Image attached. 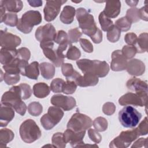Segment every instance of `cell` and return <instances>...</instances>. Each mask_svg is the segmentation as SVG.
Instances as JSON below:
<instances>
[{
  "label": "cell",
  "instance_id": "13",
  "mask_svg": "<svg viewBox=\"0 0 148 148\" xmlns=\"http://www.w3.org/2000/svg\"><path fill=\"white\" fill-rule=\"evenodd\" d=\"M51 103L56 106L62 109L65 111H68L73 109L76 106L75 99L70 96H65L62 94H56L52 96L50 99Z\"/></svg>",
  "mask_w": 148,
  "mask_h": 148
},
{
  "label": "cell",
  "instance_id": "36",
  "mask_svg": "<svg viewBox=\"0 0 148 148\" xmlns=\"http://www.w3.org/2000/svg\"><path fill=\"white\" fill-rule=\"evenodd\" d=\"M28 113L33 116H39L43 110V107L42 105L38 102H32L30 103L27 108Z\"/></svg>",
  "mask_w": 148,
  "mask_h": 148
},
{
  "label": "cell",
  "instance_id": "38",
  "mask_svg": "<svg viewBox=\"0 0 148 148\" xmlns=\"http://www.w3.org/2000/svg\"><path fill=\"white\" fill-rule=\"evenodd\" d=\"M52 144L56 147L64 148L66 146V142L64 138V135L61 132L55 133L52 136Z\"/></svg>",
  "mask_w": 148,
  "mask_h": 148
},
{
  "label": "cell",
  "instance_id": "3",
  "mask_svg": "<svg viewBox=\"0 0 148 148\" xmlns=\"http://www.w3.org/2000/svg\"><path fill=\"white\" fill-rule=\"evenodd\" d=\"M76 64L83 73H91L98 77L106 76L109 71V65L105 61L81 59L76 61Z\"/></svg>",
  "mask_w": 148,
  "mask_h": 148
},
{
  "label": "cell",
  "instance_id": "23",
  "mask_svg": "<svg viewBox=\"0 0 148 148\" xmlns=\"http://www.w3.org/2000/svg\"><path fill=\"white\" fill-rule=\"evenodd\" d=\"M17 50L1 48L0 51V62L2 64L7 65L17 58Z\"/></svg>",
  "mask_w": 148,
  "mask_h": 148
},
{
  "label": "cell",
  "instance_id": "34",
  "mask_svg": "<svg viewBox=\"0 0 148 148\" xmlns=\"http://www.w3.org/2000/svg\"><path fill=\"white\" fill-rule=\"evenodd\" d=\"M92 125L95 130L99 132H102L108 128V123L105 118L102 117H98L94 119Z\"/></svg>",
  "mask_w": 148,
  "mask_h": 148
},
{
  "label": "cell",
  "instance_id": "2",
  "mask_svg": "<svg viewBox=\"0 0 148 148\" xmlns=\"http://www.w3.org/2000/svg\"><path fill=\"white\" fill-rule=\"evenodd\" d=\"M22 99L19 85L14 86L2 95L1 103L13 108L17 113L24 116L26 112L27 106Z\"/></svg>",
  "mask_w": 148,
  "mask_h": 148
},
{
  "label": "cell",
  "instance_id": "20",
  "mask_svg": "<svg viewBox=\"0 0 148 148\" xmlns=\"http://www.w3.org/2000/svg\"><path fill=\"white\" fill-rule=\"evenodd\" d=\"M98 77L95 75L86 73H84L83 76L80 74L75 79V82L80 87H88V86H94L97 84L98 83Z\"/></svg>",
  "mask_w": 148,
  "mask_h": 148
},
{
  "label": "cell",
  "instance_id": "42",
  "mask_svg": "<svg viewBox=\"0 0 148 148\" xmlns=\"http://www.w3.org/2000/svg\"><path fill=\"white\" fill-rule=\"evenodd\" d=\"M64 82V80L62 79L56 78L51 81L50 83V88L53 92H62V88Z\"/></svg>",
  "mask_w": 148,
  "mask_h": 148
},
{
  "label": "cell",
  "instance_id": "48",
  "mask_svg": "<svg viewBox=\"0 0 148 148\" xmlns=\"http://www.w3.org/2000/svg\"><path fill=\"white\" fill-rule=\"evenodd\" d=\"M31 53L28 49L26 47H21L17 50V58L21 60L28 61L30 58Z\"/></svg>",
  "mask_w": 148,
  "mask_h": 148
},
{
  "label": "cell",
  "instance_id": "15",
  "mask_svg": "<svg viewBox=\"0 0 148 148\" xmlns=\"http://www.w3.org/2000/svg\"><path fill=\"white\" fill-rule=\"evenodd\" d=\"M86 131L75 132L68 128L64 132V138L65 142L69 143L72 147H82L84 144L83 139L85 135Z\"/></svg>",
  "mask_w": 148,
  "mask_h": 148
},
{
  "label": "cell",
  "instance_id": "14",
  "mask_svg": "<svg viewBox=\"0 0 148 148\" xmlns=\"http://www.w3.org/2000/svg\"><path fill=\"white\" fill-rule=\"evenodd\" d=\"M20 38L13 35L6 30L1 31L0 43L2 48L15 49L21 43Z\"/></svg>",
  "mask_w": 148,
  "mask_h": 148
},
{
  "label": "cell",
  "instance_id": "37",
  "mask_svg": "<svg viewBox=\"0 0 148 148\" xmlns=\"http://www.w3.org/2000/svg\"><path fill=\"white\" fill-rule=\"evenodd\" d=\"M18 20L17 15L14 13H7L1 23L3 22L6 25L10 27H14L17 25Z\"/></svg>",
  "mask_w": 148,
  "mask_h": 148
},
{
  "label": "cell",
  "instance_id": "55",
  "mask_svg": "<svg viewBox=\"0 0 148 148\" xmlns=\"http://www.w3.org/2000/svg\"><path fill=\"white\" fill-rule=\"evenodd\" d=\"M138 14H139V17L140 19L146 21H147L148 20L147 5H146L145 6L141 8L140 9H139Z\"/></svg>",
  "mask_w": 148,
  "mask_h": 148
},
{
  "label": "cell",
  "instance_id": "35",
  "mask_svg": "<svg viewBox=\"0 0 148 148\" xmlns=\"http://www.w3.org/2000/svg\"><path fill=\"white\" fill-rule=\"evenodd\" d=\"M81 56V52L80 50L75 46L71 45L68 48L65 57L70 60H77Z\"/></svg>",
  "mask_w": 148,
  "mask_h": 148
},
{
  "label": "cell",
  "instance_id": "46",
  "mask_svg": "<svg viewBox=\"0 0 148 148\" xmlns=\"http://www.w3.org/2000/svg\"><path fill=\"white\" fill-rule=\"evenodd\" d=\"M54 42L58 45L64 44L66 43H71L69 40L68 34L63 30H60L58 31L56 34Z\"/></svg>",
  "mask_w": 148,
  "mask_h": 148
},
{
  "label": "cell",
  "instance_id": "53",
  "mask_svg": "<svg viewBox=\"0 0 148 148\" xmlns=\"http://www.w3.org/2000/svg\"><path fill=\"white\" fill-rule=\"evenodd\" d=\"M137 38L136 35L133 32L127 33L125 35L124 40L129 45H134L136 41Z\"/></svg>",
  "mask_w": 148,
  "mask_h": 148
},
{
  "label": "cell",
  "instance_id": "1",
  "mask_svg": "<svg viewBox=\"0 0 148 148\" xmlns=\"http://www.w3.org/2000/svg\"><path fill=\"white\" fill-rule=\"evenodd\" d=\"M76 14L82 32L90 36L94 43H101L102 40V33L97 27L93 16L83 8L77 9Z\"/></svg>",
  "mask_w": 148,
  "mask_h": 148
},
{
  "label": "cell",
  "instance_id": "6",
  "mask_svg": "<svg viewBox=\"0 0 148 148\" xmlns=\"http://www.w3.org/2000/svg\"><path fill=\"white\" fill-rule=\"evenodd\" d=\"M142 114L132 106L126 105L119 113V119L121 125L125 128H134L136 127L140 119Z\"/></svg>",
  "mask_w": 148,
  "mask_h": 148
},
{
  "label": "cell",
  "instance_id": "11",
  "mask_svg": "<svg viewBox=\"0 0 148 148\" xmlns=\"http://www.w3.org/2000/svg\"><path fill=\"white\" fill-rule=\"evenodd\" d=\"M66 2L63 0L47 1L43 9L45 20L48 22L53 21L59 14L62 5Z\"/></svg>",
  "mask_w": 148,
  "mask_h": 148
},
{
  "label": "cell",
  "instance_id": "7",
  "mask_svg": "<svg viewBox=\"0 0 148 148\" xmlns=\"http://www.w3.org/2000/svg\"><path fill=\"white\" fill-rule=\"evenodd\" d=\"M63 116L64 112L60 108L56 106H50L48 109L47 113L40 118V123L45 130H49L61 121Z\"/></svg>",
  "mask_w": 148,
  "mask_h": 148
},
{
  "label": "cell",
  "instance_id": "4",
  "mask_svg": "<svg viewBox=\"0 0 148 148\" xmlns=\"http://www.w3.org/2000/svg\"><path fill=\"white\" fill-rule=\"evenodd\" d=\"M19 133L21 139L27 143L35 142L39 139L42 135L39 127L32 119H27L21 123Z\"/></svg>",
  "mask_w": 148,
  "mask_h": 148
},
{
  "label": "cell",
  "instance_id": "26",
  "mask_svg": "<svg viewBox=\"0 0 148 148\" xmlns=\"http://www.w3.org/2000/svg\"><path fill=\"white\" fill-rule=\"evenodd\" d=\"M0 4L8 12L14 13L21 11L23 6L22 1L20 0H2L0 1Z\"/></svg>",
  "mask_w": 148,
  "mask_h": 148
},
{
  "label": "cell",
  "instance_id": "50",
  "mask_svg": "<svg viewBox=\"0 0 148 148\" xmlns=\"http://www.w3.org/2000/svg\"><path fill=\"white\" fill-rule=\"evenodd\" d=\"M116 110V106L114 104L110 102H106L102 106V111L104 114L110 116L112 115Z\"/></svg>",
  "mask_w": 148,
  "mask_h": 148
},
{
  "label": "cell",
  "instance_id": "12",
  "mask_svg": "<svg viewBox=\"0 0 148 148\" xmlns=\"http://www.w3.org/2000/svg\"><path fill=\"white\" fill-rule=\"evenodd\" d=\"M56 31L51 24H47L39 27L35 32V38L40 42H54L56 36Z\"/></svg>",
  "mask_w": 148,
  "mask_h": 148
},
{
  "label": "cell",
  "instance_id": "51",
  "mask_svg": "<svg viewBox=\"0 0 148 148\" xmlns=\"http://www.w3.org/2000/svg\"><path fill=\"white\" fill-rule=\"evenodd\" d=\"M88 135L91 140L95 143H99L102 140L101 135L98 132L97 130L94 129H89L88 130Z\"/></svg>",
  "mask_w": 148,
  "mask_h": 148
},
{
  "label": "cell",
  "instance_id": "9",
  "mask_svg": "<svg viewBox=\"0 0 148 148\" xmlns=\"http://www.w3.org/2000/svg\"><path fill=\"white\" fill-rule=\"evenodd\" d=\"M139 136L136 128L131 130L122 131L120 135L112 140L109 144L110 147L125 148Z\"/></svg>",
  "mask_w": 148,
  "mask_h": 148
},
{
  "label": "cell",
  "instance_id": "32",
  "mask_svg": "<svg viewBox=\"0 0 148 148\" xmlns=\"http://www.w3.org/2000/svg\"><path fill=\"white\" fill-rule=\"evenodd\" d=\"M98 20L101 28L103 31L107 32L114 25L113 21L105 16L103 12H101L99 14Z\"/></svg>",
  "mask_w": 148,
  "mask_h": 148
},
{
  "label": "cell",
  "instance_id": "54",
  "mask_svg": "<svg viewBox=\"0 0 148 148\" xmlns=\"http://www.w3.org/2000/svg\"><path fill=\"white\" fill-rule=\"evenodd\" d=\"M147 138H139L138 140H137L136 142L134 143L131 147H141L143 146L145 147H147Z\"/></svg>",
  "mask_w": 148,
  "mask_h": 148
},
{
  "label": "cell",
  "instance_id": "52",
  "mask_svg": "<svg viewBox=\"0 0 148 148\" xmlns=\"http://www.w3.org/2000/svg\"><path fill=\"white\" fill-rule=\"evenodd\" d=\"M79 42L82 48L85 52L92 53L93 51V46L88 39L81 38L79 39Z\"/></svg>",
  "mask_w": 148,
  "mask_h": 148
},
{
  "label": "cell",
  "instance_id": "28",
  "mask_svg": "<svg viewBox=\"0 0 148 148\" xmlns=\"http://www.w3.org/2000/svg\"><path fill=\"white\" fill-rule=\"evenodd\" d=\"M136 49L137 53H142L146 52L148 50V34L142 33L137 38L136 41L134 45Z\"/></svg>",
  "mask_w": 148,
  "mask_h": 148
},
{
  "label": "cell",
  "instance_id": "58",
  "mask_svg": "<svg viewBox=\"0 0 148 148\" xmlns=\"http://www.w3.org/2000/svg\"><path fill=\"white\" fill-rule=\"evenodd\" d=\"M125 2L127 3L128 6L131 7H134L137 5L138 3V1H125Z\"/></svg>",
  "mask_w": 148,
  "mask_h": 148
},
{
  "label": "cell",
  "instance_id": "27",
  "mask_svg": "<svg viewBox=\"0 0 148 148\" xmlns=\"http://www.w3.org/2000/svg\"><path fill=\"white\" fill-rule=\"evenodd\" d=\"M50 87L45 83H38L33 86V93L37 98H43L47 97L50 94Z\"/></svg>",
  "mask_w": 148,
  "mask_h": 148
},
{
  "label": "cell",
  "instance_id": "41",
  "mask_svg": "<svg viewBox=\"0 0 148 148\" xmlns=\"http://www.w3.org/2000/svg\"><path fill=\"white\" fill-rule=\"evenodd\" d=\"M3 80L8 85L16 84L20 81V76L19 73H10L5 72L3 75Z\"/></svg>",
  "mask_w": 148,
  "mask_h": 148
},
{
  "label": "cell",
  "instance_id": "43",
  "mask_svg": "<svg viewBox=\"0 0 148 148\" xmlns=\"http://www.w3.org/2000/svg\"><path fill=\"white\" fill-rule=\"evenodd\" d=\"M121 52L124 57L127 59H131L133 58L137 53L136 49L134 45H125L121 50Z\"/></svg>",
  "mask_w": 148,
  "mask_h": 148
},
{
  "label": "cell",
  "instance_id": "18",
  "mask_svg": "<svg viewBox=\"0 0 148 148\" xmlns=\"http://www.w3.org/2000/svg\"><path fill=\"white\" fill-rule=\"evenodd\" d=\"M126 86L128 90L136 94H147L148 92L147 82L137 77H132L129 79L126 83Z\"/></svg>",
  "mask_w": 148,
  "mask_h": 148
},
{
  "label": "cell",
  "instance_id": "40",
  "mask_svg": "<svg viewBox=\"0 0 148 148\" xmlns=\"http://www.w3.org/2000/svg\"><path fill=\"white\" fill-rule=\"evenodd\" d=\"M77 84L73 80H66L63 84L62 92L66 94H72L76 91Z\"/></svg>",
  "mask_w": 148,
  "mask_h": 148
},
{
  "label": "cell",
  "instance_id": "33",
  "mask_svg": "<svg viewBox=\"0 0 148 148\" xmlns=\"http://www.w3.org/2000/svg\"><path fill=\"white\" fill-rule=\"evenodd\" d=\"M121 31L115 25H113L107 31V39L112 43L117 42L120 37Z\"/></svg>",
  "mask_w": 148,
  "mask_h": 148
},
{
  "label": "cell",
  "instance_id": "22",
  "mask_svg": "<svg viewBox=\"0 0 148 148\" xmlns=\"http://www.w3.org/2000/svg\"><path fill=\"white\" fill-rule=\"evenodd\" d=\"M121 2L119 1H108L106 2L105 8L103 11L108 17L116 18L120 12Z\"/></svg>",
  "mask_w": 148,
  "mask_h": 148
},
{
  "label": "cell",
  "instance_id": "17",
  "mask_svg": "<svg viewBox=\"0 0 148 148\" xmlns=\"http://www.w3.org/2000/svg\"><path fill=\"white\" fill-rule=\"evenodd\" d=\"M127 59L123 56L121 50H116L112 53L111 69L113 71H121L126 69Z\"/></svg>",
  "mask_w": 148,
  "mask_h": 148
},
{
  "label": "cell",
  "instance_id": "16",
  "mask_svg": "<svg viewBox=\"0 0 148 148\" xmlns=\"http://www.w3.org/2000/svg\"><path fill=\"white\" fill-rule=\"evenodd\" d=\"M40 47L43 50V52L46 58L51 61L54 65L59 67L64 63L57 57L56 50L54 49L53 42H40Z\"/></svg>",
  "mask_w": 148,
  "mask_h": 148
},
{
  "label": "cell",
  "instance_id": "44",
  "mask_svg": "<svg viewBox=\"0 0 148 148\" xmlns=\"http://www.w3.org/2000/svg\"><path fill=\"white\" fill-rule=\"evenodd\" d=\"M82 35V33L78 28L71 29L68 31V38L71 43H76L80 39Z\"/></svg>",
  "mask_w": 148,
  "mask_h": 148
},
{
  "label": "cell",
  "instance_id": "39",
  "mask_svg": "<svg viewBox=\"0 0 148 148\" xmlns=\"http://www.w3.org/2000/svg\"><path fill=\"white\" fill-rule=\"evenodd\" d=\"M131 23L130 20L125 16L123 17L115 22V25L121 31H128L131 27Z\"/></svg>",
  "mask_w": 148,
  "mask_h": 148
},
{
  "label": "cell",
  "instance_id": "57",
  "mask_svg": "<svg viewBox=\"0 0 148 148\" xmlns=\"http://www.w3.org/2000/svg\"><path fill=\"white\" fill-rule=\"evenodd\" d=\"M5 11H6V9L5 8V7L0 4V13H1V21L2 20V19L3 18L5 15Z\"/></svg>",
  "mask_w": 148,
  "mask_h": 148
},
{
  "label": "cell",
  "instance_id": "8",
  "mask_svg": "<svg viewBox=\"0 0 148 148\" xmlns=\"http://www.w3.org/2000/svg\"><path fill=\"white\" fill-rule=\"evenodd\" d=\"M92 125L91 119L88 116L77 112L74 113L67 124V128L75 132L86 131Z\"/></svg>",
  "mask_w": 148,
  "mask_h": 148
},
{
  "label": "cell",
  "instance_id": "47",
  "mask_svg": "<svg viewBox=\"0 0 148 148\" xmlns=\"http://www.w3.org/2000/svg\"><path fill=\"white\" fill-rule=\"evenodd\" d=\"M19 86L21 88V96L23 99H28L32 92L31 88L30 86L26 83H21L19 84Z\"/></svg>",
  "mask_w": 148,
  "mask_h": 148
},
{
  "label": "cell",
  "instance_id": "5",
  "mask_svg": "<svg viewBox=\"0 0 148 148\" xmlns=\"http://www.w3.org/2000/svg\"><path fill=\"white\" fill-rule=\"evenodd\" d=\"M42 20V16L39 11H27L18 20L17 28L24 34H29L32 30L34 26L39 24Z\"/></svg>",
  "mask_w": 148,
  "mask_h": 148
},
{
  "label": "cell",
  "instance_id": "10",
  "mask_svg": "<svg viewBox=\"0 0 148 148\" xmlns=\"http://www.w3.org/2000/svg\"><path fill=\"white\" fill-rule=\"evenodd\" d=\"M147 94H138L135 92H127L119 99V103L122 106L132 105L136 106H147Z\"/></svg>",
  "mask_w": 148,
  "mask_h": 148
},
{
  "label": "cell",
  "instance_id": "30",
  "mask_svg": "<svg viewBox=\"0 0 148 148\" xmlns=\"http://www.w3.org/2000/svg\"><path fill=\"white\" fill-rule=\"evenodd\" d=\"M61 71L66 80L75 81L80 73L74 70L73 66L69 63H63L61 65Z\"/></svg>",
  "mask_w": 148,
  "mask_h": 148
},
{
  "label": "cell",
  "instance_id": "19",
  "mask_svg": "<svg viewBox=\"0 0 148 148\" xmlns=\"http://www.w3.org/2000/svg\"><path fill=\"white\" fill-rule=\"evenodd\" d=\"M127 71L131 75L140 76L145 71V65L144 63L138 59H132L127 62Z\"/></svg>",
  "mask_w": 148,
  "mask_h": 148
},
{
  "label": "cell",
  "instance_id": "56",
  "mask_svg": "<svg viewBox=\"0 0 148 148\" xmlns=\"http://www.w3.org/2000/svg\"><path fill=\"white\" fill-rule=\"evenodd\" d=\"M28 3L32 7H39L42 5V1H27Z\"/></svg>",
  "mask_w": 148,
  "mask_h": 148
},
{
  "label": "cell",
  "instance_id": "49",
  "mask_svg": "<svg viewBox=\"0 0 148 148\" xmlns=\"http://www.w3.org/2000/svg\"><path fill=\"white\" fill-rule=\"evenodd\" d=\"M136 130L139 134V135H146L148 133V124H147V118L145 117L143 120L139 124Z\"/></svg>",
  "mask_w": 148,
  "mask_h": 148
},
{
  "label": "cell",
  "instance_id": "29",
  "mask_svg": "<svg viewBox=\"0 0 148 148\" xmlns=\"http://www.w3.org/2000/svg\"><path fill=\"white\" fill-rule=\"evenodd\" d=\"M39 68L41 75L45 79L49 80L54 77L55 74V67L53 64L49 62H43L39 64Z\"/></svg>",
  "mask_w": 148,
  "mask_h": 148
},
{
  "label": "cell",
  "instance_id": "25",
  "mask_svg": "<svg viewBox=\"0 0 148 148\" xmlns=\"http://www.w3.org/2000/svg\"><path fill=\"white\" fill-rule=\"evenodd\" d=\"M75 14V9L73 6L66 5L64 7L63 10L61 12L60 16V19L64 24H70L73 22Z\"/></svg>",
  "mask_w": 148,
  "mask_h": 148
},
{
  "label": "cell",
  "instance_id": "24",
  "mask_svg": "<svg viewBox=\"0 0 148 148\" xmlns=\"http://www.w3.org/2000/svg\"><path fill=\"white\" fill-rule=\"evenodd\" d=\"M39 63L37 61H34L26 66L21 75L29 79L37 80L39 75Z\"/></svg>",
  "mask_w": 148,
  "mask_h": 148
},
{
  "label": "cell",
  "instance_id": "21",
  "mask_svg": "<svg viewBox=\"0 0 148 148\" xmlns=\"http://www.w3.org/2000/svg\"><path fill=\"white\" fill-rule=\"evenodd\" d=\"M14 110L13 108L1 103L0 126L5 127L14 117Z\"/></svg>",
  "mask_w": 148,
  "mask_h": 148
},
{
  "label": "cell",
  "instance_id": "45",
  "mask_svg": "<svg viewBox=\"0 0 148 148\" xmlns=\"http://www.w3.org/2000/svg\"><path fill=\"white\" fill-rule=\"evenodd\" d=\"M138 10L139 9L134 8L129 9L127 11L125 17L130 20L131 23L138 22L140 20L138 14Z\"/></svg>",
  "mask_w": 148,
  "mask_h": 148
},
{
  "label": "cell",
  "instance_id": "31",
  "mask_svg": "<svg viewBox=\"0 0 148 148\" xmlns=\"http://www.w3.org/2000/svg\"><path fill=\"white\" fill-rule=\"evenodd\" d=\"M14 137L13 132L8 128H2L0 131V143L1 147L6 146L9 142H11Z\"/></svg>",
  "mask_w": 148,
  "mask_h": 148
}]
</instances>
